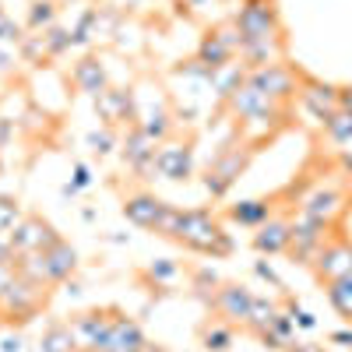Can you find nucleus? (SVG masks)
<instances>
[{
	"mask_svg": "<svg viewBox=\"0 0 352 352\" xmlns=\"http://www.w3.org/2000/svg\"><path fill=\"white\" fill-rule=\"evenodd\" d=\"M328 300L335 303V310L345 320H352V275H345V278H338V282L328 285Z\"/></svg>",
	"mask_w": 352,
	"mask_h": 352,
	"instance_id": "nucleus-5",
	"label": "nucleus"
},
{
	"mask_svg": "<svg viewBox=\"0 0 352 352\" xmlns=\"http://www.w3.org/2000/svg\"><path fill=\"white\" fill-rule=\"evenodd\" d=\"M338 106L345 113H352V88H345V92H338Z\"/></svg>",
	"mask_w": 352,
	"mask_h": 352,
	"instance_id": "nucleus-10",
	"label": "nucleus"
},
{
	"mask_svg": "<svg viewBox=\"0 0 352 352\" xmlns=\"http://www.w3.org/2000/svg\"><path fill=\"white\" fill-rule=\"evenodd\" d=\"M204 342H208V349H215V352H222V349L229 345V331H222V328H215V331H208V335H204Z\"/></svg>",
	"mask_w": 352,
	"mask_h": 352,
	"instance_id": "nucleus-8",
	"label": "nucleus"
},
{
	"mask_svg": "<svg viewBox=\"0 0 352 352\" xmlns=\"http://www.w3.org/2000/svg\"><path fill=\"white\" fill-rule=\"evenodd\" d=\"M342 166L352 173V144H349V148H345V155H342Z\"/></svg>",
	"mask_w": 352,
	"mask_h": 352,
	"instance_id": "nucleus-11",
	"label": "nucleus"
},
{
	"mask_svg": "<svg viewBox=\"0 0 352 352\" xmlns=\"http://www.w3.org/2000/svg\"><path fill=\"white\" fill-rule=\"evenodd\" d=\"M338 212H342V194H338V190H317V194L303 204V215L324 222V226H331V219H335Z\"/></svg>",
	"mask_w": 352,
	"mask_h": 352,
	"instance_id": "nucleus-2",
	"label": "nucleus"
},
{
	"mask_svg": "<svg viewBox=\"0 0 352 352\" xmlns=\"http://www.w3.org/2000/svg\"><path fill=\"white\" fill-rule=\"evenodd\" d=\"M314 261H317V275L331 285V282L352 275V243H345V240H338V243H324V247L317 250Z\"/></svg>",
	"mask_w": 352,
	"mask_h": 352,
	"instance_id": "nucleus-1",
	"label": "nucleus"
},
{
	"mask_svg": "<svg viewBox=\"0 0 352 352\" xmlns=\"http://www.w3.org/2000/svg\"><path fill=\"white\" fill-rule=\"evenodd\" d=\"M292 320H300V328H314L317 320H314V314H307V310H296V317Z\"/></svg>",
	"mask_w": 352,
	"mask_h": 352,
	"instance_id": "nucleus-9",
	"label": "nucleus"
},
{
	"mask_svg": "<svg viewBox=\"0 0 352 352\" xmlns=\"http://www.w3.org/2000/svg\"><path fill=\"white\" fill-rule=\"evenodd\" d=\"M219 307H222V314H229V317L247 320V317H250V307H254V296H250L247 289H240V285H226L222 296H219Z\"/></svg>",
	"mask_w": 352,
	"mask_h": 352,
	"instance_id": "nucleus-3",
	"label": "nucleus"
},
{
	"mask_svg": "<svg viewBox=\"0 0 352 352\" xmlns=\"http://www.w3.org/2000/svg\"><path fill=\"white\" fill-rule=\"evenodd\" d=\"M272 215V208L264 201H243L240 208H232V219L236 222H247V226H254V222H261V219H268Z\"/></svg>",
	"mask_w": 352,
	"mask_h": 352,
	"instance_id": "nucleus-7",
	"label": "nucleus"
},
{
	"mask_svg": "<svg viewBox=\"0 0 352 352\" xmlns=\"http://www.w3.org/2000/svg\"><path fill=\"white\" fill-rule=\"evenodd\" d=\"M324 127H328L331 141H338V144H352V113L335 109L328 120H324Z\"/></svg>",
	"mask_w": 352,
	"mask_h": 352,
	"instance_id": "nucleus-6",
	"label": "nucleus"
},
{
	"mask_svg": "<svg viewBox=\"0 0 352 352\" xmlns=\"http://www.w3.org/2000/svg\"><path fill=\"white\" fill-rule=\"evenodd\" d=\"M292 352H320V349H317V345H296Z\"/></svg>",
	"mask_w": 352,
	"mask_h": 352,
	"instance_id": "nucleus-12",
	"label": "nucleus"
},
{
	"mask_svg": "<svg viewBox=\"0 0 352 352\" xmlns=\"http://www.w3.org/2000/svg\"><path fill=\"white\" fill-rule=\"evenodd\" d=\"M289 247V226L285 222H268L261 232H257V250H268V254H278Z\"/></svg>",
	"mask_w": 352,
	"mask_h": 352,
	"instance_id": "nucleus-4",
	"label": "nucleus"
}]
</instances>
